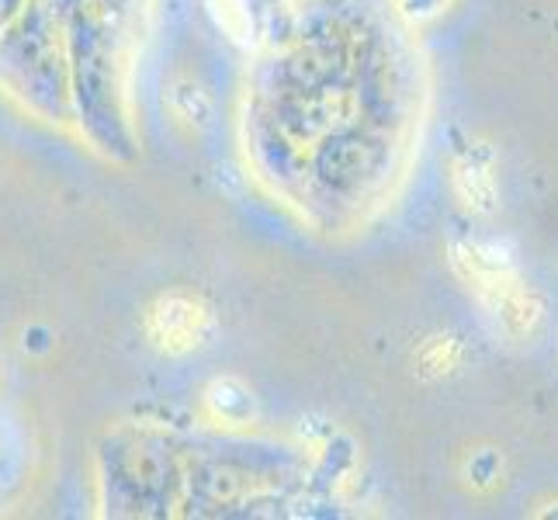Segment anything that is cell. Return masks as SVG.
Listing matches in <instances>:
<instances>
[{"mask_svg": "<svg viewBox=\"0 0 558 520\" xmlns=\"http://www.w3.org/2000/svg\"><path fill=\"white\" fill-rule=\"evenodd\" d=\"M451 267H454V275L483 299V305L499 319V326H504L510 337L527 340L542 330V319H545L542 299L531 292L524 278L517 275V267L504 254H496L493 246L451 243Z\"/></svg>", "mask_w": 558, "mask_h": 520, "instance_id": "6da1fadb", "label": "cell"}, {"mask_svg": "<svg viewBox=\"0 0 558 520\" xmlns=\"http://www.w3.org/2000/svg\"><path fill=\"white\" fill-rule=\"evenodd\" d=\"M208 302L191 292H163L146 310V337L167 358H184L211 337Z\"/></svg>", "mask_w": 558, "mask_h": 520, "instance_id": "7a4b0ae2", "label": "cell"}, {"mask_svg": "<svg viewBox=\"0 0 558 520\" xmlns=\"http://www.w3.org/2000/svg\"><path fill=\"white\" fill-rule=\"evenodd\" d=\"M208 413L226 427H246L257 416V399L240 378H216L205 389Z\"/></svg>", "mask_w": 558, "mask_h": 520, "instance_id": "3957f363", "label": "cell"}, {"mask_svg": "<svg viewBox=\"0 0 558 520\" xmlns=\"http://www.w3.org/2000/svg\"><path fill=\"white\" fill-rule=\"evenodd\" d=\"M454 191H458L461 205L472 208V211H489L493 208V198H496L493 178L486 173V167L475 164L472 157L454 164Z\"/></svg>", "mask_w": 558, "mask_h": 520, "instance_id": "277c9868", "label": "cell"}, {"mask_svg": "<svg viewBox=\"0 0 558 520\" xmlns=\"http://www.w3.org/2000/svg\"><path fill=\"white\" fill-rule=\"evenodd\" d=\"M458 361H461V343L454 337H430L416 354V364L423 375H448V372H454Z\"/></svg>", "mask_w": 558, "mask_h": 520, "instance_id": "5b68a950", "label": "cell"}, {"mask_svg": "<svg viewBox=\"0 0 558 520\" xmlns=\"http://www.w3.org/2000/svg\"><path fill=\"white\" fill-rule=\"evenodd\" d=\"M451 0H396V8L402 11V17H410V22H430L440 11H445Z\"/></svg>", "mask_w": 558, "mask_h": 520, "instance_id": "8992f818", "label": "cell"}]
</instances>
